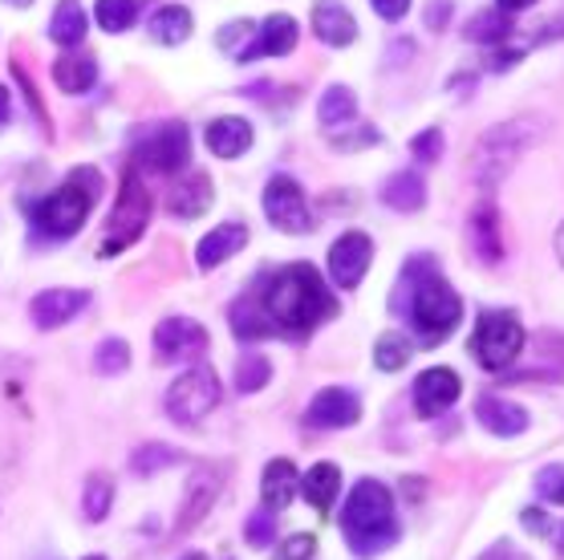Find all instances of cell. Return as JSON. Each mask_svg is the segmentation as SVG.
Instances as JSON below:
<instances>
[{
  "label": "cell",
  "mask_w": 564,
  "mask_h": 560,
  "mask_svg": "<svg viewBox=\"0 0 564 560\" xmlns=\"http://www.w3.org/2000/svg\"><path fill=\"white\" fill-rule=\"evenodd\" d=\"M296 41H301V25H296L289 13H272L260 21V29L252 33L248 41V50L236 53V62H257V57H289L296 50Z\"/></svg>",
  "instance_id": "cell-14"
},
{
  "label": "cell",
  "mask_w": 564,
  "mask_h": 560,
  "mask_svg": "<svg viewBox=\"0 0 564 560\" xmlns=\"http://www.w3.org/2000/svg\"><path fill=\"white\" fill-rule=\"evenodd\" d=\"M301 492L321 516H329L334 508L337 492H341V472H337V463H313L305 475H301Z\"/></svg>",
  "instance_id": "cell-25"
},
{
  "label": "cell",
  "mask_w": 564,
  "mask_h": 560,
  "mask_svg": "<svg viewBox=\"0 0 564 560\" xmlns=\"http://www.w3.org/2000/svg\"><path fill=\"white\" fill-rule=\"evenodd\" d=\"M341 532L346 545L358 557H378L398 540V520H394V496L386 492L378 480H361L354 484L341 511Z\"/></svg>",
  "instance_id": "cell-4"
},
{
  "label": "cell",
  "mask_w": 564,
  "mask_h": 560,
  "mask_svg": "<svg viewBox=\"0 0 564 560\" xmlns=\"http://www.w3.org/2000/svg\"><path fill=\"white\" fill-rule=\"evenodd\" d=\"M53 82H57L65 94H86V89H94V82H98V62H94L90 53L65 50V57L53 62Z\"/></svg>",
  "instance_id": "cell-26"
},
{
  "label": "cell",
  "mask_w": 564,
  "mask_h": 560,
  "mask_svg": "<svg viewBox=\"0 0 564 560\" xmlns=\"http://www.w3.org/2000/svg\"><path fill=\"white\" fill-rule=\"evenodd\" d=\"M139 9H142V0H98V4H94V21H98V29H106V33H127V29H134V21H139Z\"/></svg>",
  "instance_id": "cell-33"
},
{
  "label": "cell",
  "mask_w": 564,
  "mask_h": 560,
  "mask_svg": "<svg viewBox=\"0 0 564 560\" xmlns=\"http://www.w3.org/2000/svg\"><path fill=\"white\" fill-rule=\"evenodd\" d=\"M245 244H248L245 224H236V219H231V224H219V228H212L204 240L195 244V265L204 268V272H212V268H219L224 260H231Z\"/></svg>",
  "instance_id": "cell-21"
},
{
  "label": "cell",
  "mask_w": 564,
  "mask_h": 560,
  "mask_svg": "<svg viewBox=\"0 0 564 560\" xmlns=\"http://www.w3.org/2000/svg\"><path fill=\"white\" fill-rule=\"evenodd\" d=\"M86 560H106V557H86Z\"/></svg>",
  "instance_id": "cell-52"
},
{
  "label": "cell",
  "mask_w": 564,
  "mask_h": 560,
  "mask_svg": "<svg viewBox=\"0 0 564 560\" xmlns=\"http://www.w3.org/2000/svg\"><path fill=\"white\" fill-rule=\"evenodd\" d=\"M411 154H414V163H438V154H443V130L438 127H426L419 130L411 139Z\"/></svg>",
  "instance_id": "cell-39"
},
{
  "label": "cell",
  "mask_w": 564,
  "mask_h": 560,
  "mask_svg": "<svg viewBox=\"0 0 564 560\" xmlns=\"http://www.w3.org/2000/svg\"><path fill=\"white\" fill-rule=\"evenodd\" d=\"M471 354L488 374H503L516 357L524 354V325L512 309H488L479 313L471 330Z\"/></svg>",
  "instance_id": "cell-6"
},
{
  "label": "cell",
  "mask_w": 564,
  "mask_h": 560,
  "mask_svg": "<svg viewBox=\"0 0 564 560\" xmlns=\"http://www.w3.org/2000/svg\"><path fill=\"white\" fill-rule=\"evenodd\" d=\"M207 207H212V179L204 171H187L171 192V212L180 219H195L204 216Z\"/></svg>",
  "instance_id": "cell-24"
},
{
  "label": "cell",
  "mask_w": 564,
  "mask_h": 560,
  "mask_svg": "<svg viewBox=\"0 0 564 560\" xmlns=\"http://www.w3.org/2000/svg\"><path fill=\"white\" fill-rule=\"evenodd\" d=\"M463 395V378L451 366H431L414 383V414L419 419H438L447 414Z\"/></svg>",
  "instance_id": "cell-13"
},
{
  "label": "cell",
  "mask_w": 564,
  "mask_h": 560,
  "mask_svg": "<svg viewBox=\"0 0 564 560\" xmlns=\"http://www.w3.org/2000/svg\"><path fill=\"white\" fill-rule=\"evenodd\" d=\"M471 248L484 265H500L503 260V228H500V207L484 200L471 212Z\"/></svg>",
  "instance_id": "cell-22"
},
{
  "label": "cell",
  "mask_w": 564,
  "mask_h": 560,
  "mask_svg": "<svg viewBox=\"0 0 564 560\" xmlns=\"http://www.w3.org/2000/svg\"><path fill=\"white\" fill-rule=\"evenodd\" d=\"M207 349V330L195 317H167L154 325V357L180 366V362H195Z\"/></svg>",
  "instance_id": "cell-11"
},
{
  "label": "cell",
  "mask_w": 564,
  "mask_h": 560,
  "mask_svg": "<svg viewBox=\"0 0 564 560\" xmlns=\"http://www.w3.org/2000/svg\"><path fill=\"white\" fill-rule=\"evenodd\" d=\"M524 524H528V528H536V536L549 532V516H540L536 508H528V511H524Z\"/></svg>",
  "instance_id": "cell-48"
},
{
  "label": "cell",
  "mask_w": 564,
  "mask_h": 560,
  "mask_svg": "<svg viewBox=\"0 0 564 560\" xmlns=\"http://www.w3.org/2000/svg\"><path fill=\"white\" fill-rule=\"evenodd\" d=\"M354 118H358V94L349 86H341V82H334V86L321 94L317 122L325 130H337V127H346V122H354Z\"/></svg>",
  "instance_id": "cell-29"
},
{
  "label": "cell",
  "mask_w": 564,
  "mask_h": 560,
  "mask_svg": "<svg viewBox=\"0 0 564 560\" xmlns=\"http://www.w3.org/2000/svg\"><path fill=\"white\" fill-rule=\"evenodd\" d=\"M90 305V293L86 289H45V293L33 297V305H29V317L37 330H62L69 321L82 313V309Z\"/></svg>",
  "instance_id": "cell-17"
},
{
  "label": "cell",
  "mask_w": 564,
  "mask_h": 560,
  "mask_svg": "<svg viewBox=\"0 0 564 560\" xmlns=\"http://www.w3.org/2000/svg\"><path fill=\"white\" fill-rule=\"evenodd\" d=\"M192 33H195V17L183 4H163L151 17V41H159V45H183Z\"/></svg>",
  "instance_id": "cell-30"
},
{
  "label": "cell",
  "mask_w": 564,
  "mask_h": 560,
  "mask_svg": "<svg viewBox=\"0 0 564 560\" xmlns=\"http://www.w3.org/2000/svg\"><path fill=\"white\" fill-rule=\"evenodd\" d=\"M373 13L382 17V21H390V25H398L402 17L411 13V0H370Z\"/></svg>",
  "instance_id": "cell-43"
},
{
  "label": "cell",
  "mask_w": 564,
  "mask_h": 560,
  "mask_svg": "<svg viewBox=\"0 0 564 560\" xmlns=\"http://www.w3.org/2000/svg\"><path fill=\"white\" fill-rule=\"evenodd\" d=\"M207 151L216 154V159H240V154L252 151V142H257V130H252V122L240 115H224L216 118V122H207Z\"/></svg>",
  "instance_id": "cell-20"
},
{
  "label": "cell",
  "mask_w": 564,
  "mask_h": 560,
  "mask_svg": "<svg viewBox=\"0 0 564 560\" xmlns=\"http://www.w3.org/2000/svg\"><path fill=\"white\" fill-rule=\"evenodd\" d=\"M86 25H90V17H86V9H82L77 0H57V9H53V17H50L53 45L77 50V45L86 41Z\"/></svg>",
  "instance_id": "cell-27"
},
{
  "label": "cell",
  "mask_w": 564,
  "mask_h": 560,
  "mask_svg": "<svg viewBox=\"0 0 564 560\" xmlns=\"http://www.w3.org/2000/svg\"><path fill=\"white\" fill-rule=\"evenodd\" d=\"M151 192L142 187V175L139 171H127L122 175V187H118V204L110 212V224H106V244H102V256H118L122 248L139 240L142 231H147V219H151Z\"/></svg>",
  "instance_id": "cell-9"
},
{
  "label": "cell",
  "mask_w": 564,
  "mask_h": 560,
  "mask_svg": "<svg viewBox=\"0 0 564 560\" xmlns=\"http://www.w3.org/2000/svg\"><path fill=\"white\" fill-rule=\"evenodd\" d=\"M313 552H317V536L293 532L281 548H276V560H313Z\"/></svg>",
  "instance_id": "cell-40"
},
{
  "label": "cell",
  "mask_w": 564,
  "mask_h": 560,
  "mask_svg": "<svg viewBox=\"0 0 564 560\" xmlns=\"http://www.w3.org/2000/svg\"><path fill=\"white\" fill-rule=\"evenodd\" d=\"M183 560H207V557H204V552H187Z\"/></svg>",
  "instance_id": "cell-51"
},
{
  "label": "cell",
  "mask_w": 564,
  "mask_h": 560,
  "mask_svg": "<svg viewBox=\"0 0 564 560\" xmlns=\"http://www.w3.org/2000/svg\"><path fill=\"white\" fill-rule=\"evenodd\" d=\"M301 492V475H296L293 459H272L264 475H260V499L269 511H281L293 504V496Z\"/></svg>",
  "instance_id": "cell-23"
},
{
  "label": "cell",
  "mask_w": 564,
  "mask_h": 560,
  "mask_svg": "<svg viewBox=\"0 0 564 560\" xmlns=\"http://www.w3.org/2000/svg\"><path fill=\"white\" fill-rule=\"evenodd\" d=\"M411 349L414 345L402 337V333H382L378 342H373V366L382 369V374H394L411 362Z\"/></svg>",
  "instance_id": "cell-34"
},
{
  "label": "cell",
  "mask_w": 564,
  "mask_h": 560,
  "mask_svg": "<svg viewBox=\"0 0 564 560\" xmlns=\"http://www.w3.org/2000/svg\"><path fill=\"white\" fill-rule=\"evenodd\" d=\"M532 4H536V0H496V9H500V13H524V9H532Z\"/></svg>",
  "instance_id": "cell-47"
},
{
  "label": "cell",
  "mask_w": 564,
  "mask_h": 560,
  "mask_svg": "<svg viewBox=\"0 0 564 560\" xmlns=\"http://www.w3.org/2000/svg\"><path fill=\"white\" fill-rule=\"evenodd\" d=\"M556 256H561V265H564V224L556 228Z\"/></svg>",
  "instance_id": "cell-49"
},
{
  "label": "cell",
  "mask_w": 564,
  "mask_h": 560,
  "mask_svg": "<svg viewBox=\"0 0 564 560\" xmlns=\"http://www.w3.org/2000/svg\"><path fill=\"white\" fill-rule=\"evenodd\" d=\"M382 204L394 212H419L426 204V179L419 171H394L382 183Z\"/></svg>",
  "instance_id": "cell-28"
},
{
  "label": "cell",
  "mask_w": 564,
  "mask_h": 560,
  "mask_svg": "<svg viewBox=\"0 0 564 560\" xmlns=\"http://www.w3.org/2000/svg\"><path fill=\"white\" fill-rule=\"evenodd\" d=\"M370 260H373V240L366 231H341L329 248V280H334L337 289H358L366 272H370Z\"/></svg>",
  "instance_id": "cell-12"
},
{
  "label": "cell",
  "mask_w": 564,
  "mask_h": 560,
  "mask_svg": "<svg viewBox=\"0 0 564 560\" xmlns=\"http://www.w3.org/2000/svg\"><path fill=\"white\" fill-rule=\"evenodd\" d=\"M13 122V98H9V89L0 86V130Z\"/></svg>",
  "instance_id": "cell-46"
},
{
  "label": "cell",
  "mask_w": 564,
  "mask_h": 560,
  "mask_svg": "<svg viewBox=\"0 0 564 560\" xmlns=\"http://www.w3.org/2000/svg\"><path fill=\"white\" fill-rule=\"evenodd\" d=\"M94 369L106 374V378H118L122 369H130V345L122 342V337H106V342H98V349H94Z\"/></svg>",
  "instance_id": "cell-37"
},
{
  "label": "cell",
  "mask_w": 564,
  "mask_h": 560,
  "mask_svg": "<svg viewBox=\"0 0 564 560\" xmlns=\"http://www.w3.org/2000/svg\"><path fill=\"white\" fill-rule=\"evenodd\" d=\"M361 419V402L354 390H341V386H329L321 390L305 410V422L317 427V431H341V427H354Z\"/></svg>",
  "instance_id": "cell-16"
},
{
  "label": "cell",
  "mask_w": 564,
  "mask_h": 560,
  "mask_svg": "<svg viewBox=\"0 0 564 560\" xmlns=\"http://www.w3.org/2000/svg\"><path fill=\"white\" fill-rule=\"evenodd\" d=\"M561 548H564V532H561Z\"/></svg>",
  "instance_id": "cell-53"
},
{
  "label": "cell",
  "mask_w": 564,
  "mask_h": 560,
  "mask_svg": "<svg viewBox=\"0 0 564 560\" xmlns=\"http://www.w3.org/2000/svg\"><path fill=\"white\" fill-rule=\"evenodd\" d=\"M245 540L252 548H269L272 540H276V516H272L269 508L264 511H252L245 524Z\"/></svg>",
  "instance_id": "cell-38"
},
{
  "label": "cell",
  "mask_w": 564,
  "mask_h": 560,
  "mask_svg": "<svg viewBox=\"0 0 564 560\" xmlns=\"http://www.w3.org/2000/svg\"><path fill=\"white\" fill-rule=\"evenodd\" d=\"M540 122L536 118H512V122H500V127H491L484 139H479V151H475V179L484 183V187H496L508 171L516 166V159L540 139Z\"/></svg>",
  "instance_id": "cell-5"
},
{
  "label": "cell",
  "mask_w": 564,
  "mask_h": 560,
  "mask_svg": "<svg viewBox=\"0 0 564 560\" xmlns=\"http://www.w3.org/2000/svg\"><path fill=\"white\" fill-rule=\"evenodd\" d=\"M4 4H13V9H29L33 0H4Z\"/></svg>",
  "instance_id": "cell-50"
},
{
  "label": "cell",
  "mask_w": 564,
  "mask_h": 560,
  "mask_svg": "<svg viewBox=\"0 0 564 560\" xmlns=\"http://www.w3.org/2000/svg\"><path fill=\"white\" fill-rule=\"evenodd\" d=\"M536 492L549 499V504H564V467L561 463H549V467L536 475Z\"/></svg>",
  "instance_id": "cell-41"
},
{
  "label": "cell",
  "mask_w": 564,
  "mask_h": 560,
  "mask_svg": "<svg viewBox=\"0 0 564 560\" xmlns=\"http://www.w3.org/2000/svg\"><path fill=\"white\" fill-rule=\"evenodd\" d=\"M134 171H151V175H183L192 163V130L183 122H159L134 142Z\"/></svg>",
  "instance_id": "cell-7"
},
{
  "label": "cell",
  "mask_w": 564,
  "mask_h": 560,
  "mask_svg": "<svg viewBox=\"0 0 564 560\" xmlns=\"http://www.w3.org/2000/svg\"><path fill=\"white\" fill-rule=\"evenodd\" d=\"M102 195V175L94 166H77L62 187H53L45 200L29 207V224L37 240H69L86 228L94 200Z\"/></svg>",
  "instance_id": "cell-3"
},
{
  "label": "cell",
  "mask_w": 564,
  "mask_h": 560,
  "mask_svg": "<svg viewBox=\"0 0 564 560\" xmlns=\"http://www.w3.org/2000/svg\"><path fill=\"white\" fill-rule=\"evenodd\" d=\"M264 219H269L276 231H289V236H305L313 231V207H308V195L305 187L296 183L293 175H272L264 183Z\"/></svg>",
  "instance_id": "cell-10"
},
{
  "label": "cell",
  "mask_w": 564,
  "mask_h": 560,
  "mask_svg": "<svg viewBox=\"0 0 564 560\" xmlns=\"http://www.w3.org/2000/svg\"><path fill=\"white\" fill-rule=\"evenodd\" d=\"M337 313V297L317 268L296 265L272 268L257 280V289L231 305L228 321L240 342H264V337H308Z\"/></svg>",
  "instance_id": "cell-1"
},
{
  "label": "cell",
  "mask_w": 564,
  "mask_h": 560,
  "mask_svg": "<svg viewBox=\"0 0 564 560\" xmlns=\"http://www.w3.org/2000/svg\"><path fill=\"white\" fill-rule=\"evenodd\" d=\"M171 463H180V451L175 446H163V443H147L139 446L134 455H130V472L134 475H154V472H163V467H171Z\"/></svg>",
  "instance_id": "cell-36"
},
{
  "label": "cell",
  "mask_w": 564,
  "mask_h": 560,
  "mask_svg": "<svg viewBox=\"0 0 564 560\" xmlns=\"http://www.w3.org/2000/svg\"><path fill=\"white\" fill-rule=\"evenodd\" d=\"M219 398H224V383H219V374L212 366H192L187 374H180L167 390V414L171 422H180V427H195V422H204L212 410L219 407Z\"/></svg>",
  "instance_id": "cell-8"
},
{
  "label": "cell",
  "mask_w": 564,
  "mask_h": 560,
  "mask_svg": "<svg viewBox=\"0 0 564 560\" xmlns=\"http://www.w3.org/2000/svg\"><path fill=\"white\" fill-rule=\"evenodd\" d=\"M272 378V362L264 354H245L240 362H236V390L240 395H257V390H264Z\"/></svg>",
  "instance_id": "cell-35"
},
{
  "label": "cell",
  "mask_w": 564,
  "mask_h": 560,
  "mask_svg": "<svg viewBox=\"0 0 564 560\" xmlns=\"http://www.w3.org/2000/svg\"><path fill=\"white\" fill-rule=\"evenodd\" d=\"M552 41H564V13L556 17V21H549V25L540 29L536 37H532V45H552Z\"/></svg>",
  "instance_id": "cell-45"
},
{
  "label": "cell",
  "mask_w": 564,
  "mask_h": 560,
  "mask_svg": "<svg viewBox=\"0 0 564 560\" xmlns=\"http://www.w3.org/2000/svg\"><path fill=\"white\" fill-rule=\"evenodd\" d=\"M219 487H224V467H195L187 487H183V508L180 520H175V532H192L195 524L204 520L212 504L219 499Z\"/></svg>",
  "instance_id": "cell-15"
},
{
  "label": "cell",
  "mask_w": 564,
  "mask_h": 560,
  "mask_svg": "<svg viewBox=\"0 0 564 560\" xmlns=\"http://www.w3.org/2000/svg\"><path fill=\"white\" fill-rule=\"evenodd\" d=\"M467 41H479V45H488V50H500L508 45V33H512V17L500 13V9H488V13H479L471 25L463 29Z\"/></svg>",
  "instance_id": "cell-32"
},
{
  "label": "cell",
  "mask_w": 564,
  "mask_h": 560,
  "mask_svg": "<svg viewBox=\"0 0 564 560\" xmlns=\"http://www.w3.org/2000/svg\"><path fill=\"white\" fill-rule=\"evenodd\" d=\"M394 313L411 321L414 337L423 345H438L463 321V301L447 280L438 277L431 256H414L406 260L402 289L394 293Z\"/></svg>",
  "instance_id": "cell-2"
},
{
  "label": "cell",
  "mask_w": 564,
  "mask_h": 560,
  "mask_svg": "<svg viewBox=\"0 0 564 560\" xmlns=\"http://www.w3.org/2000/svg\"><path fill=\"white\" fill-rule=\"evenodd\" d=\"M451 13H455V4H451V0H431V4H426V29H447V21H451Z\"/></svg>",
  "instance_id": "cell-44"
},
{
  "label": "cell",
  "mask_w": 564,
  "mask_h": 560,
  "mask_svg": "<svg viewBox=\"0 0 564 560\" xmlns=\"http://www.w3.org/2000/svg\"><path fill=\"white\" fill-rule=\"evenodd\" d=\"M252 33H257V29H252V21H231V25H224L216 33V45H219V50H231V53H236V41H240V37H252Z\"/></svg>",
  "instance_id": "cell-42"
},
{
  "label": "cell",
  "mask_w": 564,
  "mask_h": 560,
  "mask_svg": "<svg viewBox=\"0 0 564 560\" xmlns=\"http://www.w3.org/2000/svg\"><path fill=\"white\" fill-rule=\"evenodd\" d=\"M313 33L329 50H346L358 41V17L346 0H313Z\"/></svg>",
  "instance_id": "cell-18"
},
{
  "label": "cell",
  "mask_w": 564,
  "mask_h": 560,
  "mask_svg": "<svg viewBox=\"0 0 564 560\" xmlns=\"http://www.w3.org/2000/svg\"><path fill=\"white\" fill-rule=\"evenodd\" d=\"M475 419H479L484 431L496 434V439H516V434H524L528 422H532L520 402L500 398V395H479V402H475Z\"/></svg>",
  "instance_id": "cell-19"
},
{
  "label": "cell",
  "mask_w": 564,
  "mask_h": 560,
  "mask_svg": "<svg viewBox=\"0 0 564 560\" xmlns=\"http://www.w3.org/2000/svg\"><path fill=\"white\" fill-rule=\"evenodd\" d=\"M115 508V480L106 472L86 475V487H82V516L90 524H102Z\"/></svg>",
  "instance_id": "cell-31"
}]
</instances>
